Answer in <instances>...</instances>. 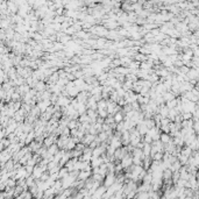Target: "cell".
I'll use <instances>...</instances> for the list:
<instances>
[{"instance_id":"cell-1","label":"cell","mask_w":199,"mask_h":199,"mask_svg":"<svg viewBox=\"0 0 199 199\" xmlns=\"http://www.w3.org/2000/svg\"><path fill=\"white\" fill-rule=\"evenodd\" d=\"M105 181H104V186L108 187L109 185H112L113 183L115 182V174L114 172H107V175L104 177Z\"/></svg>"},{"instance_id":"cell-2","label":"cell","mask_w":199,"mask_h":199,"mask_svg":"<svg viewBox=\"0 0 199 199\" xmlns=\"http://www.w3.org/2000/svg\"><path fill=\"white\" fill-rule=\"evenodd\" d=\"M106 189H107V187L104 186V185H103V186H100V185H99V186L96 189L95 192L91 195V198H101V196H103L104 193H105Z\"/></svg>"},{"instance_id":"cell-3","label":"cell","mask_w":199,"mask_h":199,"mask_svg":"<svg viewBox=\"0 0 199 199\" xmlns=\"http://www.w3.org/2000/svg\"><path fill=\"white\" fill-rule=\"evenodd\" d=\"M160 140H161V142L164 144V143L170 142L172 139H171V136H170V134H169V133H161L160 134Z\"/></svg>"},{"instance_id":"cell-4","label":"cell","mask_w":199,"mask_h":199,"mask_svg":"<svg viewBox=\"0 0 199 199\" xmlns=\"http://www.w3.org/2000/svg\"><path fill=\"white\" fill-rule=\"evenodd\" d=\"M123 115H125V113H123V112L118 111L117 113H114V114H113V119H114L115 122L123 121Z\"/></svg>"},{"instance_id":"cell-5","label":"cell","mask_w":199,"mask_h":199,"mask_svg":"<svg viewBox=\"0 0 199 199\" xmlns=\"http://www.w3.org/2000/svg\"><path fill=\"white\" fill-rule=\"evenodd\" d=\"M114 71L119 75H127L130 72V69L129 68H123V66H119V68H115Z\"/></svg>"},{"instance_id":"cell-6","label":"cell","mask_w":199,"mask_h":199,"mask_svg":"<svg viewBox=\"0 0 199 199\" xmlns=\"http://www.w3.org/2000/svg\"><path fill=\"white\" fill-rule=\"evenodd\" d=\"M150 149H151V144H150V143H146V142H144V146H143V148H142V151H143V154L146 155V156H149Z\"/></svg>"},{"instance_id":"cell-7","label":"cell","mask_w":199,"mask_h":199,"mask_svg":"<svg viewBox=\"0 0 199 199\" xmlns=\"http://www.w3.org/2000/svg\"><path fill=\"white\" fill-rule=\"evenodd\" d=\"M177 101H178V99H176V98L171 99V100H169V101H165L166 107H168V108H175V106L177 105Z\"/></svg>"},{"instance_id":"cell-8","label":"cell","mask_w":199,"mask_h":199,"mask_svg":"<svg viewBox=\"0 0 199 199\" xmlns=\"http://www.w3.org/2000/svg\"><path fill=\"white\" fill-rule=\"evenodd\" d=\"M192 151H193V150L191 149L190 147L186 146V147L184 148V149H182V153H181V154H182V155H185V156H187V157H189V156L192 155Z\"/></svg>"},{"instance_id":"cell-9","label":"cell","mask_w":199,"mask_h":199,"mask_svg":"<svg viewBox=\"0 0 199 199\" xmlns=\"http://www.w3.org/2000/svg\"><path fill=\"white\" fill-rule=\"evenodd\" d=\"M45 169H47L45 166H43L42 169H41V168H36V169H35V171H34V177L39 178V177L42 175V172H43V170H45Z\"/></svg>"},{"instance_id":"cell-10","label":"cell","mask_w":199,"mask_h":199,"mask_svg":"<svg viewBox=\"0 0 199 199\" xmlns=\"http://www.w3.org/2000/svg\"><path fill=\"white\" fill-rule=\"evenodd\" d=\"M57 149H58V147H57V144H51V146H49V150H48V154L49 155H54L56 151H57Z\"/></svg>"},{"instance_id":"cell-11","label":"cell","mask_w":199,"mask_h":199,"mask_svg":"<svg viewBox=\"0 0 199 199\" xmlns=\"http://www.w3.org/2000/svg\"><path fill=\"white\" fill-rule=\"evenodd\" d=\"M92 179H93V181H99V182H100V181H103V179H104V177L101 176L100 174H93Z\"/></svg>"},{"instance_id":"cell-12","label":"cell","mask_w":199,"mask_h":199,"mask_svg":"<svg viewBox=\"0 0 199 199\" xmlns=\"http://www.w3.org/2000/svg\"><path fill=\"white\" fill-rule=\"evenodd\" d=\"M82 154H83L82 150H77L76 149V150H74V151L71 153V157H79Z\"/></svg>"},{"instance_id":"cell-13","label":"cell","mask_w":199,"mask_h":199,"mask_svg":"<svg viewBox=\"0 0 199 199\" xmlns=\"http://www.w3.org/2000/svg\"><path fill=\"white\" fill-rule=\"evenodd\" d=\"M40 178H41V181H47L48 178H49V172L48 174H44V175H41V176H40Z\"/></svg>"},{"instance_id":"cell-14","label":"cell","mask_w":199,"mask_h":199,"mask_svg":"<svg viewBox=\"0 0 199 199\" xmlns=\"http://www.w3.org/2000/svg\"><path fill=\"white\" fill-rule=\"evenodd\" d=\"M36 88L37 90H44V84L43 83H37V85H36Z\"/></svg>"}]
</instances>
